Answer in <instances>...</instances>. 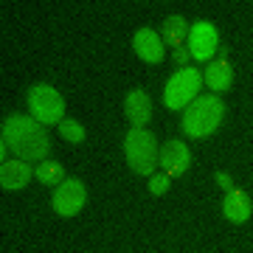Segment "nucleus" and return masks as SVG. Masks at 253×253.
Returning <instances> with one entry per match:
<instances>
[{
	"instance_id": "nucleus-7",
	"label": "nucleus",
	"mask_w": 253,
	"mask_h": 253,
	"mask_svg": "<svg viewBox=\"0 0 253 253\" xmlns=\"http://www.w3.org/2000/svg\"><path fill=\"white\" fill-rule=\"evenodd\" d=\"M217 45H219V37H217V28L211 23H197L191 26L189 31V54L200 62H208L211 56L217 54Z\"/></svg>"
},
{
	"instance_id": "nucleus-4",
	"label": "nucleus",
	"mask_w": 253,
	"mask_h": 253,
	"mask_svg": "<svg viewBox=\"0 0 253 253\" xmlns=\"http://www.w3.org/2000/svg\"><path fill=\"white\" fill-rule=\"evenodd\" d=\"M200 87H203V71L194 68H180L172 79L166 82V90H163V104L169 110H180L186 104L197 99Z\"/></svg>"
},
{
	"instance_id": "nucleus-1",
	"label": "nucleus",
	"mask_w": 253,
	"mask_h": 253,
	"mask_svg": "<svg viewBox=\"0 0 253 253\" xmlns=\"http://www.w3.org/2000/svg\"><path fill=\"white\" fill-rule=\"evenodd\" d=\"M3 144H9L17 161H45L51 141L37 118L9 116L3 121Z\"/></svg>"
},
{
	"instance_id": "nucleus-14",
	"label": "nucleus",
	"mask_w": 253,
	"mask_h": 253,
	"mask_svg": "<svg viewBox=\"0 0 253 253\" xmlns=\"http://www.w3.org/2000/svg\"><path fill=\"white\" fill-rule=\"evenodd\" d=\"M191 28L186 26V17H180V14H172V17H166L163 20V45H172V48H180L183 45V40L189 37Z\"/></svg>"
},
{
	"instance_id": "nucleus-9",
	"label": "nucleus",
	"mask_w": 253,
	"mask_h": 253,
	"mask_svg": "<svg viewBox=\"0 0 253 253\" xmlns=\"http://www.w3.org/2000/svg\"><path fill=\"white\" fill-rule=\"evenodd\" d=\"M132 48H135V54L149 65H158L163 62V40L158 31L152 28H141L135 37H132Z\"/></svg>"
},
{
	"instance_id": "nucleus-8",
	"label": "nucleus",
	"mask_w": 253,
	"mask_h": 253,
	"mask_svg": "<svg viewBox=\"0 0 253 253\" xmlns=\"http://www.w3.org/2000/svg\"><path fill=\"white\" fill-rule=\"evenodd\" d=\"M158 163L163 166V174L177 177V174H183L191 166V152L186 149L183 141H166L161 149V161Z\"/></svg>"
},
{
	"instance_id": "nucleus-11",
	"label": "nucleus",
	"mask_w": 253,
	"mask_h": 253,
	"mask_svg": "<svg viewBox=\"0 0 253 253\" xmlns=\"http://www.w3.org/2000/svg\"><path fill=\"white\" fill-rule=\"evenodd\" d=\"M124 113L132 121V126L144 129V124L152 118V101H149V96L144 90H132L124 101Z\"/></svg>"
},
{
	"instance_id": "nucleus-15",
	"label": "nucleus",
	"mask_w": 253,
	"mask_h": 253,
	"mask_svg": "<svg viewBox=\"0 0 253 253\" xmlns=\"http://www.w3.org/2000/svg\"><path fill=\"white\" fill-rule=\"evenodd\" d=\"M37 180L45 183V186H59V183L65 180V169H62V163H54V161L40 163V169H37Z\"/></svg>"
},
{
	"instance_id": "nucleus-10",
	"label": "nucleus",
	"mask_w": 253,
	"mask_h": 253,
	"mask_svg": "<svg viewBox=\"0 0 253 253\" xmlns=\"http://www.w3.org/2000/svg\"><path fill=\"white\" fill-rule=\"evenodd\" d=\"M203 84H208V90L225 93L234 84V68L228 59H214L208 62V71H203Z\"/></svg>"
},
{
	"instance_id": "nucleus-13",
	"label": "nucleus",
	"mask_w": 253,
	"mask_h": 253,
	"mask_svg": "<svg viewBox=\"0 0 253 253\" xmlns=\"http://www.w3.org/2000/svg\"><path fill=\"white\" fill-rule=\"evenodd\" d=\"M251 197L245 194V191H228L225 194V203H222V214H225V219H231V222H245V219L251 217Z\"/></svg>"
},
{
	"instance_id": "nucleus-2",
	"label": "nucleus",
	"mask_w": 253,
	"mask_h": 253,
	"mask_svg": "<svg viewBox=\"0 0 253 253\" xmlns=\"http://www.w3.org/2000/svg\"><path fill=\"white\" fill-rule=\"evenodd\" d=\"M225 118V104L217 96H197L186 107L183 116V132L189 138H208Z\"/></svg>"
},
{
	"instance_id": "nucleus-17",
	"label": "nucleus",
	"mask_w": 253,
	"mask_h": 253,
	"mask_svg": "<svg viewBox=\"0 0 253 253\" xmlns=\"http://www.w3.org/2000/svg\"><path fill=\"white\" fill-rule=\"evenodd\" d=\"M169 180H172L169 174H155V177H152V183H149V191H152L155 197H161V194H166V191H169Z\"/></svg>"
},
{
	"instance_id": "nucleus-16",
	"label": "nucleus",
	"mask_w": 253,
	"mask_h": 253,
	"mask_svg": "<svg viewBox=\"0 0 253 253\" xmlns=\"http://www.w3.org/2000/svg\"><path fill=\"white\" fill-rule=\"evenodd\" d=\"M59 135H62L68 144H82V141H84V126H82L79 121H71V118H68V121L59 124Z\"/></svg>"
},
{
	"instance_id": "nucleus-12",
	"label": "nucleus",
	"mask_w": 253,
	"mask_h": 253,
	"mask_svg": "<svg viewBox=\"0 0 253 253\" xmlns=\"http://www.w3.org/2000/svg\"><path fill=\"white\" fill-rule=\"evenodd\" d=\"M31 166H28L26 161H6L3 166H0V186L3 189H23V186H28V180H31Z\"/></svg>"
},
{
	"instance_id": "nucleus-18",
	"label": "nucleus",
	"mask_w": 253,
	"mask_h": 253,
	"mask_svg": "<svg viewBox=\"0 0 253 253\" xmlns=\"http://www.w3.org/2000/svg\"><path fill=\"white\" fill-rule=\"evenodd\" d=\"M217 183H219V186H222L225 191H234V180H231L225 172H219V174H217Z\"/></svg>"
},
{
	"instance_id": "nucleus-3",
	"label": "nucleus",
	"mask_w": 253,
	"mask_h": 253,
	"mask_svg": "<svg viewBox=\"0 0 253 253\" xmlns=\"http://www.w3.org/2000/svg\"><path fill=\"white\" fill-rule=\"evenodd\" d=\"M124 152L126 161L132 166V172L138 174H152L158 161H161V149H158V138L146 129H138L132 126L124 138Z\"/></svg>"
},
{
	"instance_id": "nucleus-6",
	"label": "nucleus",
	"mask_w": 253,
	"mask_h": 253,
	"mask_svg": "<svg viewBox=\"0 0 253 253\" xmlns=\"http://www.w3.org/2000/svg\"><path fill=\"white\" fill-rule=\"evenodd\" d=\"M87 200V191L79 180H62L54 191V208L59 217H76Z\"/></svg>"
},
{
	"instance_id": "nucleus-19",
	"label": "nucleus",
	"mask_w": 253,
	"mask_h": 253,
	"mask_svg": "<svg viewBox=\"0 0 253 253\" xmlns=\"http://www.w3.org/2000/svg\"><path fill=\"white\" fill-rule=\"evenodd\" d=\"M189 56H191V54H189V51H186L183 45H180V48H174V62H177V65H186V59H189Z\"/></svg>"
},
{
	"instance_id": "nucleus-5",
	"label": "nucleus",
	"mask_w": 253,
	"mask_h": 253,
	"mask_svg": "<svg viewBox=\"0 0 253 253\" xmlns=\"http://www.w3.org/2000/svg\"><path fill=\"white\" fill-rule=\"evenodd\" d=\"M28 110L40 124H62L65 121V99L51 84H37L28 93Z\"/></svg>"
}]
</instances>
